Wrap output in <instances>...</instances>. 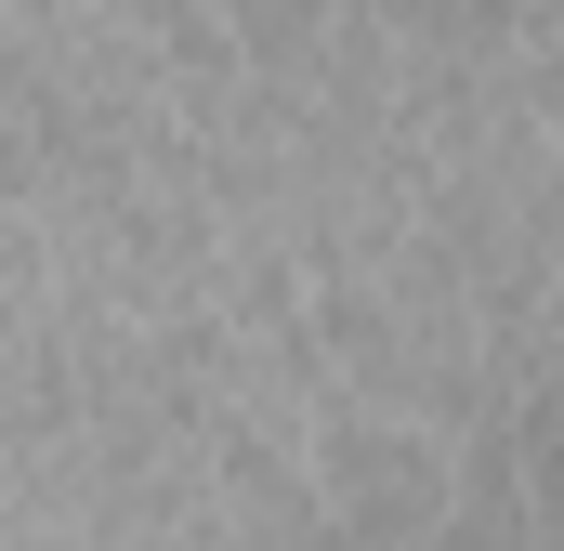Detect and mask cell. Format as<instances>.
<instances>
[{
	"mask_svg": "<svg viewBox=\"0 0 564 551\" xmlns=\"http://www.w3.org/2000/svg\"><path fill=\"white\" fill-rule=\"evenodd\" d=\"M302 460H315V499H328V526L355 551H421L446 526V486H459V433H433L408 408H368V395H315Z\"/></svg>",
	"mask_w": 564,
	"mask_h": 551,
	"instance_id": "6da1fadb",
	"label": "cell"
},
{
	"mask_svg": "<svg viewBox=\"0 0 564 551\" xmlns=\"http://www.w3.org/2000/svg\"><path fill=\"white\" fill-rule=\"evenodd\" d=\"M355 13H368V26H381L394 53H408V40H446V26H459V0H355Z\"/></svg>",
	"mask_w": 564,
	"mask_h": 551,
	"instance_id": "7a4b0ae2",
	"label": "cell"
}]
</instances>
